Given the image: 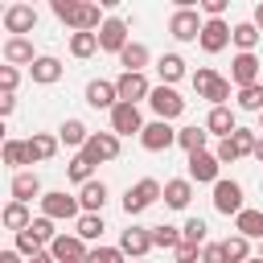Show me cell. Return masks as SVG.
<instances>
[{
    "instance_id": "6da1fadb",
    "label": "cell",
    "mask_w": 263,
    "mask_h": 263,
    "mask_svg": "<svg viewBox=\"0 0 263 263\" xmlns=\"http://www.w3.org/2000/svg\"><path fill=\"white\" fill-rule=\"evenodd\" d=\"M160 197H164V185H160L156 177H144V181H136V185L123 193V214L136 218V214H144L148 205H156Z\"/></svg>"
},
{
    "instance_id": "7a4b0ae2",
    "label": "cell",
    "mask_w": 263,
    "mask_h": 263,
    "mask_svg": "<svg viewBox=\"0 0 263 263\" xmlns=\"http://www.w3.org/2000/svg\"><path fill=\"white\" fill-rule=\"evenodd\" d=\"M193 90H197V99H210L214 107H226V99H230V78H222V74H214L210 66H201V70L193 74Z\"/></svg>"
},
{
    "instance_id": "3957f363",
    "label": "cell",
    "mask_w": 263,
    "mask_h": 263,
    "mask_svg": "<svg viewBox=\"0 0 263 263\" xmlns=\"http://www.w3.org/2000/svg\"><path fill=\"white\" fill-rule=\"evenodd\" d=\"M148 107H152V111H156V119H164V123H173L177 115H185V99H181L173 86H152Z\"/></svg>"
},
{
    "instance_id": "277c9868",
    "label": "cell",
    "mask_w": 263,
    "mask_h": 263,
    "mask_svg": "<svg viewBox=\"0 0 263 263\" xmlns=\"http://www.w3.org/2000/svg\"><path fill=\"white\" fill-rule=\"evenodd\" d=\"M140 144H144V152H168V148L177 144V127L164 123V119H152V123H144Z\"/></svg>"
},
{
    "instance_id": "5b68a950",
    "label": "cell",
    "mask_w": 263,
    "mask_h": 263,
    "mask_svg": "<svg viewBox=\"0 0 263 263\" xmlns=\"http://www.w3.org/2000/svg\"><path fill=\"white\" fill-rule=\"evenodd\" d=\"M78 210H82L78 197H70L66 189H53V193L41 197V218H53V222H62V218H82Z\"/></svg>"
},
{
    "instance_id": "8992f818",
    "label": "cell",
    "mask_w": 263,
    "mask_h": 263,
    "mask_svg": "<svg viewBox=\"0 0 263 263\" xmlns=\"http://www.w3.org/2000/svg\"><path fill=\"white\" fill-rule=\"evenodd\" d=\"M82 156H86L90 164H103V160H115V156H119V136H115V132H90V140H86V148H82Z\"/></svg>"
},
{
    "instance_id": "52a82bcc",
    "label": "cell",
    "mask_w": 263,
    "mask_h": 263,
    "mask_svg": "<svg viewBox=\"0 0 263 263\" xmlns=\"http://www.w3.org/2000/svg\"><path fill=\"white\" fill-rule=\"evenodd\" d=\"M119 251H123L127 259H136V263H140V259L152 251V226H136V222H132V226L119 234Z\"/></svg>"
},
{
    "instance_id": "ba28073f",
    "label": "cell",
    "mask_w": 263,
    "mask_h": 263,
    "mask_svg": "<svg viewBox=\"0 0 263 263\" xmlns=\"http://www.w3.org/2000/svg\"><path fill=\"white\" fill-rule=\"evenodd\" d=\"M201 29H205V21H201L193 8H177V12L168 16V33H173L177 41H197Z\"/></svg>"
},
{
    "instance_id": "9c48e42d",
    "label": "cell",
    "mask_w": 263,
    "mask_h": 263,
    "mask_svg": "<svg viewBox=\"0 0 263 263\" xmlns=\"http://www.w3.org/2000/svg\"><path fill=\"white\" fill-rule=\"evenodd\" d=\"M132 41H127V21H119V16H107L103 21V29H99V49H107V53H123Z\"/></svg>"
},
{
    "instance_id": "30bf717a",
    "label": "cell",
    "mask_w": 263,
    "mask_h": 263,
    "mask_svg": "<svg viewBox=\"0 0 263 263\" xmlns=\"http://www.w3.org/2000/svg\"><path fill=\"white\" fill-rule=\"evenodd\" d=\"M214 210L226 214V218H230V214L238 218V214L247 210V205H242V185H238V181H218V185H214Z\"/></svg>"
},
{
    "instance_id": "8fae6325",
    "label": "cell",
    "mask_w": 263,
    "mask_h": 263,
    "mask_svg": "<svg viewBox=\"0 0 263 263\" xmlns=\"http://www.w3.org/2000/svg\"><path fill=\"white\" fill-rule=\"evenodd\" d=\"M33 25H37V8H33V4H8V8H4V29H8V37H25V33H33Z\"/></svg>"
},
{
    "instance_id": "7c38bea8",
    "label": "cell",
    "mask_w": 263,
    "mask_h": 263,
    "mask_svg": "<svg viewBox=\"0 0 263 263\" xmlns=\"http://www.w3.org/2000/svg\"><path fill=\"white\" fill-rule=\"evenodd\" d=\"M49 255H53L58 263H86V259H90V251H86V242H82L78 234H58L53 247H49Z\"/></svg>"
},
{
    "instance_id": "4fadbf2b",
    "label": "cell",
    "mask_w": 263,
    "mask_h": 263,
    "mask_svg": "<svg viewBox=\"0 0 263 263\" xmlns=\"http://www.w3.org/2000/svg\"><path fill=\"white\" fill-rule=\"evenodd\" d=\"M86 103H90L95 111H115V107H119V90H115V82H107V78H90V82H86Z\"/></svg>"
},
{
    "instance_id": "5bb4252c",
    "label": "cell",
    "mask_w": 263,
    "mask_h": 263,
    "mask_svg": "<svg viewBox=\"0 0 263 263\" xmlns=\"http://www.w3.org/2000/svg\"><path fill=\"white\" fill-rule=\"evenodd\" d=\"M111 132H115V136H140V132H144L140 107H136V103H119V107L111 111Z\"/></svg>"
},
{
    "instance_id": "9a60e30c",
    "label": "cell",
    "mask_w": 263,
    "mask_h": 263,
    "mask_svg": "<svg viewBox=\"0 0 263 263\" xmlns=\"http://www.w3.org/2000/svg\"><path fill=\"white\" fill-rule=\"evenodd\" d=\"M218 156L214 152H193L189 156V181H197V185H218L222 177H218Z\"/></svg>"
},
{
    "instance_id": "2e32d148",
    "label": "cell",
    "mask_w": 263,
    "mask_h": 263,
    "mask_svg": "<svg viewBox=\"0 0 263 263\" xmlns=\"http://www.w3.org/2000/svg\"><path fill=\"white\" fill-rule=\"evenodd\" d=\"M230 25L226 21H205V29H201V37H197V45L205 49V53H222L226 45H230Z\"/></svg>"
},
{
    "instance_id": "e0dca14e",
    "label": "cell",
    "mask_w": 263,
    "mask_h": 263,
    "mask_svg": "<svg viewBox=\"0 0 263 263\" xmlns=\"http://www.w3.org/2000/svg\"><path fill=\"white\" fill-rule=\"evenodd\" d=\"M230 82H234L238 90L255 86V82H259V58H255V53H238V58L230 62Z\"/></svg>"
},
{
    "instance_id": "ac0fdd59",
    "label": "cell",
    "mask_w": 263,
    "mask_h": 263,
    "mask_svg": "<svg viewBox=\"0 0 263 263\" xmlns=\"http://www.w3.org/2000/svg\"><path fill=\"white\" fill-rule=\"evenodd\" d=\"M115 90H119V103H140L152 95V82L144 74H119L115 78Z\"/></svg>"
},
{
    "instance_id": "d6986e66",
    "label": "cell",
    "mask_w": 263,
    "mask_h": 263,
    "mask_svg": "<svg viewBox=\"0 0 263 263\" xmlns=\"http://www.w3.org/2000/svg\"><path fill=\"white\" fill-rule=\"evenodd\" d=\"M8 189H12V201H25V205H29L33 197H37V201L45 197V193H41V177H37V173H29V168H25V173H12Z\"/></svg>"
},
{
    "instance_id": "ffe728a7",
    "label": "cell",
    "mask_w": 263,
    "mask_h": 263,
    "mask_svg": "<svg viewBox=\"0 0 263 263\" xmlns=\"http://www.w3.org/2000/svg\"><path fill=\"white\" fill-rule=\"evenodd\" d=\"M41 53H33V41L29 37H8L4 41V62L8 66H33Z\"/></svg>"
},
{
    "instance_id": "44dd1931",
    "label": "cell",
    "mask_w": 263,
    "mask_h": 263,
    "mask_svg": "<svg viewBox=\"0 0 263 263\" xmlns=\"http://www.w3.org/2000/svg\"><path fill=\"white\" fill-rule=\"evenodd\" d=\"M205 132H210V136H222V140H230V136L238 132V123H234V111H230V107H210V115H205Z\"/></svg>"
},
{
    "instance_id": "7402d4cb",
    "label": "cell",
    "mask_w": 263,
    "mask_h": 263,
    "mask_svg": "<svg viewBox=\"0 0 263 263\" xmlns=\"http://www.w3.org/2000/svg\"><path fill=\"white\" fill-rule=\"evenodd\" d=\"M189 201H193V181H189V177L164 181V205H168V210H185Z\"/></svg>"
},
{
    "instance_id": "603a6c76",
    "label": "cell",
    "mask_w": 263,
    "mask_h": 263,
    "mask_svg": "<svg viewBox=\"0 0 263 263\" xmlns=\"http://www.w3.org/2000/svg\"><path fill=\"white\" fill-rule=\"evenodd\" d=\"M29 78H33V82H41V86H53V82L62 78V62H58V58H49V53H41V58L29 66Z\"/></svg>"
},
{
    "instance_id": "cb8c5ba5",
    "label": "cell",
    "mask_w": 263,
    "mask_h": 263,
    "mask_svg": "<svg viewBox=\"0 0 263 263\" xmlns=\"http://www.w3.org/2000/svg\"><path fill=\"white\" fill-rule=\"evenodd\" d=\"M148 45L144 41H132L123 53H119V66H123V74H144V66H148Z\"/></svg>"
},
{
    "instance_id": "d4e9b609",
    "label": "cell",
    "mask_w": 263,
    "mask_h": 263,
    "mask_svg": "<svg viewBox=\"0 0 263 263\" xmlns=\"http://www.w3.org/2000/svg\"><path fill=\"white\" fill-rule=\"evenodd\" d=\"M78 205H82L86 214H99V210L107 205V185H103V181H86V185L78 189Z\"/></svg>"
},
{
    "instance_id": "484cf974",
    "label": "cell",
    "mask_w": 263,
    "mask_h": 263,
    "mask_svg": "<svg viewBox=\"0 0 263 263\" xmlns=\"http://www.w3.org/2000/svg\"><path fill=\"white\" fill-rule=\"evenodd\" d=\"M234 234H242V238H259L263 242V210H242L238 218H234Z\"/></svg>"
},
{
    "instance_id": "4316f807",
    "label": "cell",
    "mask_w": 263,
    "mask_h": 263,
    "mask_svg": "<svg viewBox=\"0 0 263 263\" xmlns=\"http://www.w3.org/2000/svg\"><path fill=\"white\" fill-rule=\"evenodd\" d=\"M156 74H160V86L181 82V78H185V58H181V53H164V58L156 62Z\"/></svg>"
},
{
    "instance_id": "83f0119b",
    "label": "cell",
    "mask_w": 263,
    "mask_h": 263,
    "mask_svg": "<svg viewBox=\"0 0 263 263\" xmlns=\"http://www.w3.org/2000/svg\"><path fill=\"white\" fill-rule=\"evenodd\" d=\"M58 140H62L66 148H78V152H82V148H86V140H90V132H86V123H82V119H66V123L58 127Z\"/></svg>"
},
{
    "instance_id": "f1b7e54d",
    "label": "cell",
    "mask_w": 263,
    "mask_h": 263,
    "mask_svg": "<svg viewBox=\"0 0 263 263\" xmlns=\"http://www.w3.org/2000/svg\"><path fill=\"white\" fill-rule=\"evenodd\" d=\"M58 144H62L58 136H49V132H33V136H29V160H33V164H37V160H49V156L58 152Z\"/></svg>"
},
{
    "instance_id": "f546056e",
    "label": "cell",
    "mask_w": 263,
    "mask_h": 263,
    "mask_svg": "<svg viewBox=\"0 0 263 263\" xmlns=\"http://www.w3.org/2000/svg\"><path fill=\"white\" fill-rule=\"evenodd\" d=\"M0 222H4L8 230H16V234H21V230H29V226H33V214H29V205H25V201H8V205H4V214H0Z\"/></svg>"
},
{
    "instance_id": "4dcf8cb0",
    "label": "cell",
    "mask_w": 263,
    "mask_h": 263,
    "mask_svg": "<svg viewBox=\"0 0 263 263\" xmlns=\"http://www.w3.org/2000/svg\"><path fill=\"white\" fill-rule=\"evenodd\" d=\"M70 29H74V33H95V29H103V16H99V8L78 0V12H74V25H70Z\"/></svg>"
},
{
    "instance_id": "1f68e13d",
    "label": "cell",
    "mask_w": 263,
    "mask_h": 263,
    "mask_svg": "<svg viewBox=\"0 0 263 263\" xmlns=\"http://www.w3.org/2000/svg\"><path fill=\"white\" fill-rule=\"evenodd\" d=\"M259 29H255V21H242V25H234V33H230V41L238 45V53H255V45H259Z\"/></svg>"
},
{
    "instance_id": "d6a6232c",
    "label": "cell",
    "mask_w": 263,
    "mask_h": 263,
    "mask_svg": "<svg viewBox=\"0 0 263 263\" xmlns=\"http://www.w3.org/2000/svg\"><path fill=\"white\" fill-rule=\"evenodd\" d=\"M4 164L25 173V164H33L29 160V140H4Z\"/></svg>"
},
{
    "instance_id": "836d02e7",
    "label": "cell",
    "mask_w": 263,
    "mask_h": 263,
    "mask_svg": "<svg viewBox=\"0 0 263 263\" xmlns=\"http://www.w3.org/2000/svg\"><path fill=\"white\" fill-rule=\"evenodd\" d=\"M205 140H210V132L205 127H177V144L193 156V152H205Z\"/></svg>"
},
{
    "instance_id": "e575fe53",
    "label": "cell",
    "mask_w": 263,
    "mask_h": 263,
    "mask_svg": "<svg viewBox=\"0 0 263 263\" xmlns=\"http://www.w3.org/2000/svg\"><path fill=\"white\" fill-rule=\"evenodd\" d=\"M103 230H107V226H103V214H82L74 234H78L82 242H95V238H103Z\"/></svg>"
},
{
    "instance_id": "d590c367",
    "label": "cell",
    "mask_w": 263,
    "mask_h": 263,
    "mask_svg": "<svg viewBox=\"0 0 263 263\" xmlns=\"http://www.w3.org/2000/svg\"><path fill=\"white\" fill-rule=\"evenodd\" d=\"M185 238H181V230L177 226H168V222H160V226H152V247H164V251H177Z\"/></svg>"
},
{
    "instance_id": "8d00e7d4",
    "label": "cell",
    "mask_w": 263,
    "mask_h": 263,
    "mask_svg": "<svg viewBox=\"0 0 263 263\" xmlns=\"http://www.w3.org/2000/svg\"><path fill=\"white\" fill-rule=\"evenodd\" d=\"M222 247H226V259L230 263H251V238L230 234V238H222Z\"/></svg>"
},
{
    "instance_id": "74e56055",
    "label": "cell",
    "mask_w": 263,
    "mask_h": 263,
    "mask_svg": "<svg viewBox=\"0 0 263 263\" xmlns=\"http://www.w3.org/2000/svg\"><path fill=\"white\" fill-rule=\"evenodd\" d=\"M95 49H99V33H70V53H74V58L86 62Z\"/></svg>"
},
{
    "instance_id": "f35d334b",
    "label": "cell",
    "mask_w": 263,
    "mask_h": 263,
    "mask_svg": "<svg viewBox=\"0 0 263 263\" xmlns=\"http://www.w3.org/2000/svg\"><path fill=\"white\" fill-rule=\"evenodd\" d=\"M66 177H70L74 185H86V181H95V164H90V160H86V156L78 152V156H74V160L66 164Z\"/></svg>"
},
{
    "instance_id": "ab89813d",
    "label": "cell",
    "mask_w": 263,
    "mask_h": 263,
    "mask_svg": "<svg viewBox=\"0 0 263 263\" xmlns=\"http://www.w3.org/2000/svg\"><path fill=\"white\" fill-rule=\"evenodd\" d=\"M230 144H234V152H238V156H255V144H259V136H255L251 127H238V132L230 136Z\"/></svg>"
},
{
    "instance_id": "60d3db41",
    "label": "cell",
    "mask_w": 263,
    "mask_h": 263,
    "mask_svg": "<svg viewBox=\"0 0 263 263\" xmlns=\"http://www.w3.org/2000/svg\"><path fill=\"white\" fill-rule=\"evenodd\" d=\"M29 234H33L41 247H53V238H58V230H53V218H33Z\"/></svg>"
},
{
    "instance_id": "b9f144b4",
    "label": "cell",
    "mask_w": 263,
    "mask_h": 263,
    "mask_svg": "<svg viewBox=\"0 0 263 263\" xmlns=\"http://www.w3.org/2000/svg\"><path fill=\"white\" fill-rule=\"evenodd\" d=\"M238 107H242V111H259V115H263V82H255V86L238 90Z\"/></svg>"
},
{
    "instance_id": "7bdbcfd3",
    "label": "cell",
    "mask_w": 263,
    "mask_h": 263,
    "mask_svg": "<svg viewBox=\"0 0 263 263\" xmlns=\"http://www.w3.org/2000/svg\"><path fill=\"white\" fill-rule=\"evenodd\" d=\"M205 230H210V226H205L201 218H189V222L181 226V238H185V242H193V247H205Z\"/></svg>"
},
{
    "instance_id": "ee69618b",
    "label": "cell",
    "mask_w": 263,
    "mask_h": 263,
    "mask_svg": "<svg viewBox=\"0 0 263 263\" xmlns=\"http://www.w3.org/2000/svg\"><path fill=\"white\" fill-rule=\"evenodd\" d=\"M123 259H127V255H123L119 247H95L86 263H123Z\"/></svg>"
},
{
    "instance_id": "f6af8a7d",
    "label": "cell",
    "mask_w": 263,
    "mask_h": 263,
    "mask_svg": "<svg viewBox=\"0 0 263 263\" xmlns=\"http://www.w3.org/2000/svg\"><path fill=\"white\" fill-rule=\"evenodd\" d=\"M74 12H78V0H53V16L62 25H74Z\"/></svg>"
},
{
    "instance_id": "bcb514c9",
    "label": "cell",
    "mask_w": 263,
    "mask_h": 263,
    "mask_svg": "<svg viewBox=\"0 0 263 263\" xmlns=\"http://www.w3.org/2000/svg\"><path fill=\"white\" fill-rule=\"evenodd\" d=\"M16 82H21V70H16V66H0V90H4V95H12V90H16Z\"/></svg>"
},
{
    "instance_id": "7dc6e473",
    "label": "cell",
    "mask_w": 263,
    "mask_h": 263,
    "mask_svg": "<svg viewBox=\"0 0 263 263\" xmlns=\"http://www.w3.org/2000/svg\"><path fill=\"white\" fill-rule=\"evenodd\" d=\"M16 251H21V255H25V259H33V255H37V251H41V242H37V238H33V234H29V230H21V234H16Z\"/></svg>"
},
{
    "instance_id": "c3c4849f",
    "label": "cell",
    "mask_w": 263,
    "mask_h": 263,
    "mask_svg": "<svg viewBox=\"0 0 263 263\" xmlns=\"http://www.w3.org/2000/svg\"><path fill=\"white\" fill-rule=\"evenodd\" d=\"M201 263H230V259H226V247H222V242H205V247H201Z\"/></svg>"
},
{
    "instance_id": "681fc988",
    "label": "cell",
    "mask_w": 263,
    "mask_h": 263,
    "mask_svg": "<svg viewBox=\"0 0 263 263\" xmlns=\"http://www.w3.org/2000/svg\"><path fill=\"white\" fill-rule=\"evenodd\" d=\"M173 259H177V263H201V251H197L193 242H181V247L173 251Z\"/></svg>"
},
{
    "instance_id": "f907efd6",
    "label": "cell",
    "mask_w": 263,
    "mask_h": 263,
    "mask_svg": "<svg viewBox=\"0 0 263 263\" xmlns=\"http://www.w3.org/2000/svg\"><path fill=\"white\" fill-rule=\"evenodd\" d=\"M214 156H218V160H222V164H234V160H238V152H234V144H230V140H222V144H218V152H214Z\"/></svg>"
},
{
    "instance_id": "816d5d0a",
    "label": "cell",
    "mask_w": 263,
    "mask_h": 263,
    "mask_svg": "<svg viewBox=\"0 0 263 263\" xmlns=\"http://www.w3.org/2000/svg\"><path fill=\"white\" fill-rule=\"evenodd\" d=\"M12 111H16V99H12V95H0V115H4V119H8V115H12Z\"/></svg>"
},
{
    "instance_id": "f5cc1de1",
    "label": "cell",
    "mask_w": 263,
    "mask_h": 263,
    "mask_svg": "<svg viewBox=\"0 0 263 263\" xmlns=\"http://www.w3.org/2000/svg\"><path fill=\"white\" fill-rule=\"evenodd\" d=\"M0 263H25V255L16 247H8V251H0Z\"/></svg>"
},
{
    "instance_id": "db71d44e",
    "label": "cell",
    "mask_w": 263,
    "mask_h": 263,
    "mask_svg": "<svg viewBox=\"0 0 263 263\" xmlns=\"http://www.w3.org/2000/svg\"><path fill=\"white\" fill-rule=\"evenodd\" d=\"M25 263H58V259H53L49 251H37V255H33V259H25Z\"/></svg>"
},
{
    "instance_id": "11a10c76",
    "label": "cell",
    "mask_w": 263,
    "mask_h": 263,
    "mask_svg": "<svg viewBox=\"0 0 263 263\" xmlns=\"http://www.w3.org/2000/svg\"><path fill=\"white\" fill-rule=\"evenodd\" d=\"M255 29H259V33H263V4H259V8H255Z\"/></svg>"
},
{
    "instance_id": "9f6ffc18",
    "label": "cell",
    "mask_w": 263,
    "mask_h": 263,
    "mask_svg": "<svg viewBox=\"0 0 263 263\" xmlns=\"http://www.w3.org/2000/svg\"><path fill=\"white\" fill-rule=\"evenodd\" d=\"M255 160L263 164V136H259V144H255Z\"/></svg>"
},
{
    "instance_id": "6f0895ef",
    "label": "cell",
    "mask_w": 263,
    "mask_h": 263,
    "mask_svg": "<svg viewBox=\"0 0 263 263\" xmlns=\"http://www.w3.org/2000/svg\"><path fill=\"white\" fill-rule=\"evenodd\" d=\"M259 259H263V242H259Z\"/></svg>"
},
{
    "instance_id": "680465c9",
    "label": "cell",
    "mask_w": 263,
    "mask_h": 263,
    "mask_svg": "<svg viewBox=\"0 0 263 263\" xmlns=\"http://www.w3.org/2000/svg\"><path fill=\"white\" fill-rule=\"evenodd\" d=\"M251 263H263V259H259V255H255V259H251Z\"/></svg>"
}]
</instances>
